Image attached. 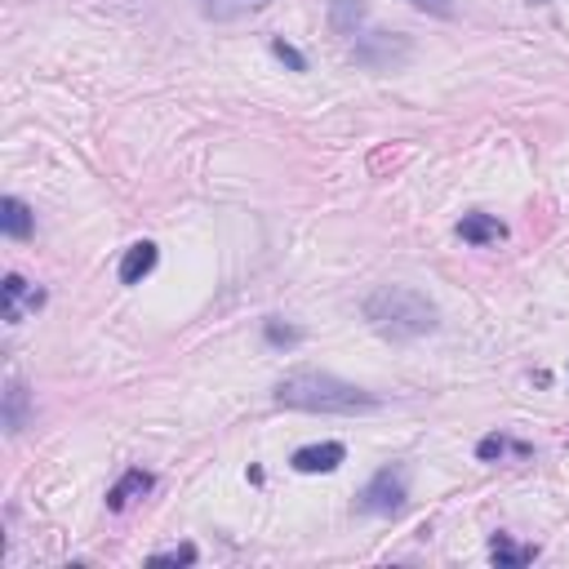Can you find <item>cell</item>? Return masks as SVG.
I'll return each instance as SVG.
<instances>
[{
  "label": "cell",
  "mask_w": 569,
  "mask_h": 569,
  "mask_svg": "<svg viewBox=\"0 0 569 569\" xmlns=\"http://www.w3.org/2000/svg\"><path fill=\"white\" fill-rule=\"evenodd\" d=\"M156 245L152 241H138V245H129L125 250V258H121V284H138L142 276H152V267H156Z\"/></svg>",
  "instance_id": "ba28073f"
},
{
  "label": "cell",
  "mask_w": 569,
  "mask_h": 569,
  "mask_svg": "<svg viewBox=\"0 0 569 569\" xmlns=\"http://www.w3.org/2000/svg\"><path fill=\"white\" fill-rule=\"evenodd\" d=\"M0 307H5V320H10V325H18L27 312L45 307V290L27 284L23 276H5V284H0Z\"/></svg>",
  "instance_id": "5b68a950"
},
{
  "label": "cell",
  "mask_w": 569,
  "mask_h": 569,
  "mask_svg": "<svg viewBox=\"0 0 569 569\" xmlns=\"http://www.w3.org/2000/svg\"><path fill=\"white\" fill-rule=\"evenodd\" d=\"M276 405L284 409H307V414H365L378 409L374 392L343 383L334 374H316V369H299V374H284L276 383Z\"/></svg>",
  "instance_id": "7a4b0ae2"
},
{
  "label": "cell",
  "mask_w": 569,
  "mask_h": 569,
  "mask_svg": "<svg viewBox=\"0 0 569 569\" xmlns=\"http://www.w3.org/2000/svg\"><path fill=\"white\" fill-rule=\"evenodd\" d=\"M365 320L378 339H392V343H409L422 334H437L441 329V312L437 303L409 290V284H383L365 299Z\"/></svg>",
  "instance_id": "6da1fadb"
},
{
  "label": "cell",
  "mask_w": 569,
  "mask_h": 569,
  "mask_svg": "<svg viewBox=\"0 0 569 569\" xmlns=\"http://www.w3.org/2000/svg\"><path fill=\"white\" fill-rule=\"evenodd\" d=\"M361 23H365L361 0H329V27H334L339 36H356Z\"/></svg>",
  "instance_id": "5bb4252c"
},
{
  "label": "cell",
  "mask_w": 569,
  "mask_h": 569,
  "mask_svg": "<svg viewBox=\"0 0 569 569\" xmlns=\"http://www.w3.org/2000/svg\"><path fill=\"white\" fill-rule=\"evenodd\" d=\"M271 54H276V59H280V63H284V67H290V72H307V59H303V54H299V50H294V45H284V40H280V36H276V40H271Z\"/></svg>",
  "instance_id": "e0dca14e"
},
{
  "label": "cell",
  "mask_w": 569,
  "mask_h": 569,
  "mask_svg": "<svg viewBox=\"0 0 569 569\" xmlns=\"http://www.w3.org/2000/svg\"><path fill=\"white\" fill-rule=\"evenodd\" d=\"M263 334H267V343H276V347H294V343H303V329L280 325V320H267V325H263Z\"/></svg>",
  "instance_id": "2e32d148"
},
{
  "label": "cell",
  "mask_w": 569,
  "mask_h": 569,
  "mask_svg": "<svg viewBox=\"0 0 569 569\" xmlns=\"http://www.w3.org/2000/svg\"><path fill=\"white\" fill-rule=\"evenodd\" d=\"M267 0H201V14L214 18V23H231V18H245V14H258Z\"/></svg>",
  "instance_id": "7c38bea8"
},
{
  "label": "cell",
  "mask_w": 569,
  "mask_h": 569,
  "mask_svg": "<svg viewBox=\"0 0 569 569\" xmlns=\"http://www.w3.org/2000/svg\"><path fill=\"white\" fill-rule=\"evenodd\" d=\"M152 560L156 565H197V547L187 543V547H174V552H156Z\"/></svg>",
  "instance_id": "ac0fdd59"
},
{
  "label": "cell",
  "mask_w": 569,
  "mask_h": 569,
  "mask_svg": "<svg viewBox=\"0 0 569 569\" xmlns=\"http://www.w3.org/2000/svg\"><path fill=\"white\" fill-rule=\"evenodd\" d=\"M458 236H463L467 245H498L503 236H507V227H503L494 214H463Z\"/></svg>",
  "instance_id": "52a82bcc"
},
{
  "label": "cell",
  "mask_w": 569,
  "mask_h": 569,
  "mask_svg": "<svg viewBox=\"0 0 569 569\" xmlns=\"http://www.w3.org/2000/svg\"><path fill=\"white\" fill-rule=\"evenodd\" d=\"M414 10H422V14H432V18H450L454 14V0H409Z\"/></svg>",
  "instance_id": "d6986e66"
},
{
  "label": "cell",
  "mask_w": 569,
  "mask_h": 569,
  "mask_svg": "<svg viewBox=\"0 0 569 569\" xmlns=\"http://www.w3.org/2000/svg\"><path fill=\"white\" fill-rule=\"evenodd\" d=\"M490 560L503 565V569H516V565L539 560V547H520V543H511L507 534H494V543H490Z\"/></svg>",
  "instance_id": "4fadbf2b"
},
{
  "label": "cell",
  "mask_w": 569,
  "mask_h": 569,
  "mask_svg": "<svg viewBox=\"0 0 569 569\" xmlns=\"http://www.w3.org/2000/svg\"><path fill=\"white\" fill-rule=\"evenodd\" d=\"M356 63L361 67H392L396 59L409 54V40L396 31H356Z\"/></svg>",
  "instance_id": "277c9868"
},
{
  "label": "cell",
  "mask_w": 569,
  "mask_h": 569,
  "mask_svg": "<svg viewBox=\"0 0 569 569\" xmlns=\"http://www.w3.org/2000/svg\"><path fill=\"white\" fill-rule=\"evenodd\" d=\"M343 463H347V450H343L339 441L303 445V450L290 458V467H294V471H303V477H320V471H339Z\"/></svg>",
  "instance_id": "8992f818"
},
{
  "label": "cell",
  "mask_w": 569,
  "mask_h": 569,
  "mask_svg": "<svg viewBox=\"0 0 569 569\" xmlns=\"http://www.w3.org/2000/svg\"><path fill=\"white\" fill-rule=\"evenodd\" d=\"M409 503V481H405V467H383V471H374L369 485L356 494V507L365 516H396L405 511Z\"/></svg>",
  "instance_id": "3957f363"
},
{
  "label": "cell",
  "mask_w": 569,
  "mask_h": 569,
  "mask_svg": "<svg viewBox=\"0 0 569 569\" xmlns=\"http://www.w3.org/2000/svg\"><path fill=\"white\" fill-rule=\"evenodd\" d=\"M31 227H36V214H31L18 197H5V201H0V231H5L10 241H27Z\"/></svg>",
  "instance_id": "9c48e42d"
},
{
  "label": "cell",
  "mask_w": 569,
  "mask_h": 569,
  "mask_svg": "<svg viewBox=\"0 0 569 569\" xmlns=\"http://www.w3.org/2000/svg\"><path fill=\"white\" fill-rule=\"evenodd\" d=\"M530 5H547V0H530Z\"/></svg>",
  "instance_id": "ffe728a7"
},
{
  "label": "cell",
  "mask_w": 569,
  "mask_h": 569,
  "mask_svg": "<svg viewBox=\"0 0 569 569\" xmlns=\"http://www.w3.org/2000/svg\"><path fill=\"white\" fill-rule=\"evenodd\" d=\"M507 454H516V458H530V445L507 441V437H485V441L477 445V458H481V463H494V458H507Z\"/></svg>",
  "instance_id": "9a60e30c"
},
{
  "label": "cell",
  "mask_w": 569,
  "mask_h": 569,
  "mask_svg": "<svg viewBox=\"0 0 569 569\" xmlns=\"http://www.w3.org/2000/svg\"><path fill=\"white\" fill-rule=\"evenodd\" d=\"M148 490H152V477H148V471H138V467H134V471H125V477L112 485V494H108V507H112V511H125L134 498H142Z\"/></svg>",
  "instance_id": "30bf717a"
},
{
  "label": "cell",
  "mask_w": 569,
  "mask_h": 569,
  "mask_svg": "<svg viewBox=\"0 0 569 569\" xmlns=\"http://www.w3.org/2000/svg\"><path fill=\"white\" fill-rule=\"evenodd\" d=\"M27 405H31L27 383H23V378H10V383H5V427H10L14 437L27 427Z\"/></svg>",
  "instance_id": "8fae6325"
}]
</instances>
